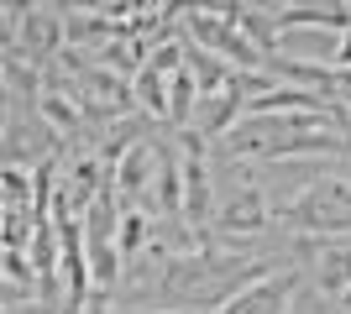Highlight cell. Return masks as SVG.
I'll use <instances>...</instances> for the list:
<instances>
[{"mask_svg":"<svg viewBox=\"0 0 351 314\" xmlns=\"http://www.w3.org/2000/svg\"><path fill=\"white\" fill-rule=\"evenodd\" d=\"M16 27H21V47H27V58L58 53V42H63L58 5H47V11H37V5H16Z\"/></svg>","mask_w":351,"mask_h":314,"instance_id":"6da1fadb","label":"cell"},{"mask_svg":"<svg viewBox=\"0 0 351 314\" xmlns=\"http://www.w3.org/2000/svg\"><path fill=\"white\" fill-rule=\"evenodd\" d=\"M37 110H43V120L53 126V131H63V136H73L79 126H84L79 105H73L69 94H58V90H37Z\"/></svg>","mask_w":351,"mask_h":314,"instance_id":"7a4b0ae2","label":"cell"},{"mask_svg":"<svg viewBox=\"0 0 351 314\" xmlns=\"http://www.w3.org/2000/svg\"><path fill=\"white\" fill-rule=\"evenodd\" d=\"M147 246V215L142 209H121L116 220V257H136Z\"/></svg>","mask_w":351,"mask_h":314,"instance_id":"3957f363","label":"cell"},{"mask_svg":"<svg viewBox=\"0 0 351 314\" xmlns=\"http://www.w3.org/2000/svg\"><path fill=\"white\" fill-rule=\"evenodd\" d=\"M257 231L263 225V199H257V189L252 194H236V205H226L220 209V231Z\"/></svg>","mask_w":351,"mask_h":314,"instance_id":"277c9868","label":"cell"},{"mask_svg":"<svg viewBox=\"0 0 351 314\" xmlns=\"http://www.w3.org/2000/svg\"><path fill=\"white\" fill-rule=\"evenodd\" d=\"M320 110V94H299V90H278V94H263V100H247V120L267 116V110Z\"/></svg>","mask_w":351,"mask_h":314,"instance_id":"5b68a950","label":"cell"},{"mask_svg":"<svg viewBox=\"0 0 351 314\" xmlns=\"http://www.w3.org/2000/svg\"><path fill=\"white\" fill-rule=\"evenodd\" d=\"M189 68L199 74L205 94H215V90H226V84H231V63H226V58H205L199 47H189Z\"/></svg>","mask_w":351,"mask_h":314,"instance_id":"8992f818","label":"cell"},{"mask_svg":"<svg viewBox=\"0 0 351 314\" xmlns=\"http://www.w3.org/2000/svg\"><path fill=\"white\" fill-rule=\"evenodd\" d=\"M168 79H173V90H168V120L184 126L189 110H194V79H189V68H173Z\"/></svg>","mask_w":351,"mask_h":314,"instance_id":"52a82bcc","label":"cell"},{"mask_svg":"<svg viewBox=\"0 0 351 314\" xmlns=\"http://www.w3.org/2000/svg\"><path fill=\"white\" fill-rule=\"evenodd\" d=\"M346 278H351V252H341V257H330V262H325V272H320V288L341 293V288H346Z\"/></svg>","mask_w":351,"mask_h":314,"instance_id":"ba28073f","label":"cell"},{"mask_svg":"<svg viewBox=\"0 0 351 314\" xmlns=\"http://www.w3.org/2000/svg\"><path fill=\"white\" fill-rule=\"evenodd\" d=\"M84 314H110V309H105V299H100V293H89V299H84Z\"/></svg>","mask_w":351,"mask_h":314,"instance_id":"9c48e42d","label":"cell"}]
</instances>
